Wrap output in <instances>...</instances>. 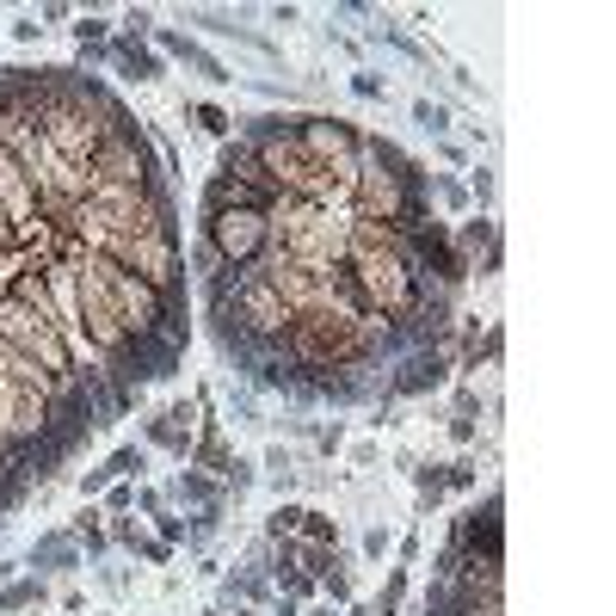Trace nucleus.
<instances>
[{
    "label": "nucleus",
    "instance_id": "obj_1",
    "mask_svg": "<svg viewBox=\"0 0 616 616\" xmlns=\"http://www.w3.org/2000/svg\"><path fill=\"white\" fill-rule=\"evenodd\" d=\"M345 277H352V290H358V308L395 327L400 345H407V327L419 321V308L438 296L426 277H419V265L407 260L400 234L383 229V222H364V216H352V241H345Z\"/></svg>",
    "mask_w": 616,
    "mask_h": 616
},
{
    "label": "nucleus",
    "instance_id": "obj_2",
    "mask_svg": "<svg viewBox=\"0 0 616 616\" xmlns=\"http://www.w3.org/2000/svg\"><path fill=\"white\" fill-rule=\"evenodd\" d=\"M284 364L315 383V376H339V370H358V364H395L407 345L388 321L376 315H358V308H327V315H296L290 333H284Z\"/></svg>",
    "mask_w": 616,
    "mask_h": 616
},
{
    "label": "nucleus",
    "instance_id": "obj_3",
    "mask_svg": "<svg viewBox=\"0 0 616 616\" xmlns=\"http://www.w3.org/2000/svg\"><path fill=\"white\" fill-rule=\"evenodd\" d=\"M68 234L87 253H99V260H106L111 246H123L130 234H179L167 179L142 185V191H87L75 204V216H68Z\"/></svg>",
    "mask_w": 616,
    "mask_h": 616
},
{
    "label": "nucleus",
    "instance_id": "obj_4",
    "mask_svg": "<svg viewBox=\"0 0 616 616\" xmlns=\"http://www.w3.org/2000/svg\"><path fill=\"white\" fill-rule=\"evenodd\" d=\"M272 222V253L296 265H345V241H352V210L345 204H302L277 198L265 210Z\"/></svg>",
    "mask_w": 616,
    "mask_h": 616
},
{
    "label": "nucleus",
    "instance_id": "obj_5",
    "mask_svg": "<svg viewBox=\"0 0 616 616\" xmlns=\"http://www.w3.org/2000/svg\"><path fill=\"white\" fill-rule=\"evenodd\" d=\"M296 136L327 167V179L339 185V198L352 210V185H358V167H364V130L352 118H339V111H296Z\"/></svg>",
    "mask_w": 616,
    "mask_h": 616
},
{
    "label": "nucleus",
    "instance_id": "obj_6",
    "mask_svg": "<svg viewBox=\"0 0 616 616\" xmlns=\"http://www.w3.org/2000/svg\"><path fill=\"white\" fill-rule=\"evenodd\" d=\"M161 179V167H154V136L148 123H118L106 142H99V154H92V191H142V185Z\"/></svg>",
    "mask_w": 616,
    "mask_h": 616
},
{
    "label": "nucleus",
    "instance_id": "obj_7",
    "mask_svg": "<svg viewBox=\"0 0 616 616\" xmlns=\"http://www.w3.org/2000/svg\"><path fill=\"white\" fill-rule=\"evenodd\" d=\"M204 246L216 253L222 272H246V265H260V253L272 246V222H265V210H253V204L204 216Z\"/></svg>",
    "mask_w": 616,
    "mask_h": 616
},
{
    "label": "nucleus",
    "instance_id": "obj_8",
    "mask_svg": "<svg viewBox=\"0 0 616 616\" xmlns=\"http://www.w3.org/2000/svg\"><path fill=\"white\" fill-rule=\"evenodd\" d=\"M111 265H123L130 277L154 284L161 296H185V253H179V234H130L123 246L106 253Z\"/></svg>",
    "mask_w": 616,
    "mask_h": 616
},
{
    "label": "nucleus",
    "instance_id": "obj_9",
    "mask_svg": "<svg viewBox=\"0 0 616 616\" xmlns=\"http://www.w3.org/2000/svg\"><path fill=\"white\" fill-rule=\"evenodd\" d=\"M0 210H7V222L19 229V246L44 229V216H37V185L25 179V167H19L7 148H0Z\"/></svg>",
    "mask_w": 616,
    "mask_h": 616
},
{
    "label": "nucleus",
    "instance_id": "obj_10",
    "mask_svg": "<svg viewBox=\"0 0 616 616\" xmlns=\"http://www.w3.org/2000/svg\"><path fill=\"white\" fill-rule=\"evenodd\" d=\"M142 438H148L154 450H167V457H191V438H198V400H173V407H161V414L142 419Z\"/></svg>",
    "mask_w": 616,
    "mask_h": 616
},
{
    "label": "nucleus",
    "instance_id": "obj_11",
    "mask_svg": "<svg viewBox=\"0 0 616 616\" xmlns=\"http://www.w3.org/2000/svg\"><path fill=\"white\" fill-rule=\"evenodd\" d=\"M25 568H31V573H44V580H68V573L87 568V554H80V542L68 537V524H62V530H44V537L31 542Z\"/></svg>",
    "mask_w": 616,
    "mask_h": 616
},
{
    "label": "nucleus",
    "instance_id": "obj_12",
    "mask_svg": "<svg viewBox=\"0 0 616 616\" xmlns=\"http://www.w3.org/2000/svg\"><path fill=\"white\" fill-rule=\"evenodd\" d=\"M216 173L234 179V185H246V191H260L265 204H277V191L265 185V167H260V154H253V142H246V136H229L222 148H216Z\"/></svg>",
    "mask_w": 616,
    "mask_h": 616
},
{
    "label": "nucleus",
    "instance_id": "obj_13",
    "mask_svg": "<svg viewBox=\"0 0 616 616\" xmlns=\"http://www.w3.org/2000/svg\"><path fill=\"white\" fill-rule=\"evenodd\" d=\"M106 50H111L123 80H136V87H161V80H167V56H161V50L136 44V37H111Z\"/></svg>",
    "mask_w": 616,
    "mask_h": 616
},
{
    "label": "nucleus",
    "instance_id": "obj_14",
    "mask_svg": "<svg viewBox=\"0 0 616 616\" xmlns=\"http://www.w3.org/2000/svg\"><path fill=\"white\" fill-rule=\"evenodd\" d=\"M234 462V444H229V426L222 419H198V438H191V457H185V469H204V475H229Z\"/></svg>",
    "mask_w": 616,
    "mask_h": 616
},
{
    "label": "nucleus",
    "instance_id": "obj_15",
    "mask_svg": "<svg viewBox=\"0 0 616 616\" xmlns=\"http://www.w3.org/2000/svg\"><path fill=\"white\" fill-rule=\"evenodd\" d=\"M154 44H161V56H173V62H185V68H198L204 80H210V87H229V68H222V62L210 56V50L198 44V37H185V31H154Z\"/></svg>",
    "mask_w": 616,
    "mask_h": 616
},
{
    "label": "nucleus",
    "instance_id": "obj_16",
    "mask_svg": "<svg viewBox=\"0 0 616 616\" xmlns=\"http://www.w3.org/2000/svg\"><path fill=\"white\" fill-rule=\"evenodd\" d=\"M450 246H457L462 260H469V272H475V260L481 253H493V246H499V222H493V216H462L457 229H450Z\"/></svg>",
    "mask_w": 616,
    "mask_h": 616
},
{
    "label": "nucleus",
    "instance_id": "obj_17",
    "mask_svg": "<svg viewBox=\"0 0 616 616\" xmlns=\"http://www.w3.org/2000/svg\"><path fill=\"white\" fill-rule=\"evenodd\" d=\"M31 481H37V475H31V457H25V450H13L7 438H0V512H13L19 499H25Z\"/></svg>",
    "mask_w": 616,
    "mask_h": 616
},
{
    "label": "nucleus",
    "instance_id": "obj_18",
    "mask_svg": "<svg viewBox=\"0 0 616 616\" xmlns=\"http://www.w3.org/2000/svg\"><path fill=\"white\" fill-rule=\"evenodd\" d=\"M44 604H50L44 573H19V580L0 585V616H25V610H44Z\"/></svg>",
    "mask_w": 616,
    "mask_h": 616
},
{
    "label": "nucleus",
    "instance_id": "obj_19",
    "mask_svg": "<svg viewBox=\"0 0 616 616\" xmlns=\"http://www.w3.org/2000/svg\"><path fill=\"white\" fill-rule=\"evenodd\" d=\"M173 499H179V506H229V493H222V481L216 475H204V469H179V475H173Z\"/></svg>",
    "mask_w": 616,
    "mask_h": 616
},
{
    "label": "nucleus",
    "instance_id": "obj_20",
    "mask_svg": "<svg viewBox=\"0 0 616 616\" xmlns=\"http://www.w3.org/2000/svg\"><path fill=\"white\" fill-rule=\"evenodd\" d=\"M296 469H302V457H296L290 444H265V457H260V481L277 493V499H290V493H296Z\"/></svg>",
    "mask_w": 616,
    "mask_h": 616
},
{
    "label": "nucleus",
    "instance_id": "obj_21",
    "mask_svg": "<svg viewBox=\"0 0 616 616\" xmlns=\"http://www.w3.org/2000/svg\"><path fill=\"white\" fill-rule=\"evenodd\" d=\"M241 204H253V210H272V204L260 198V191H246V185L222 179V173H210L204 179V216H222V210H241Z\"/></svg>",
    "mask_w": 616,
    "mask_h": 616
},
{
    "label": "nucleus",
    "instance_id": "obj_22",
    "mask_svg": "<svg viewBox=\"0 0 616 616\" xmlns=\"http://www.w3.org/2000/svg\"><path fill=\"white\" fill-rule=\"evenodd\" d=\"M68 537L80 542V554H106V549H111V537H106V512L87 499V506L75 512V524H68Z\"/></svg>",
    "mask_w": 616,
    "mask_h": 616
},
{
    "label": "nucleus",
    "instance_id": "obj_23",
    "mask_svg": "<svg viewBox=\"0 0 616 616\" xmlns=\"http://www.w3.org/2000/svg\"><path fill=\"white\" fill-rule=\"evenodd\" d=\"M296 542H321V549H339V518L327 506H302L296 518Z\"/></svg>",
    "mask_w": 616,
    "mask_h": 616
},
{
    "label": "nucleus",
    "instance_id": "obj_24",
    "mask_svg": "<svg viewBox=\"0 0 616 616\" xmlns=\"http://www.w3.org/2000/svg\"><path fill=\"white\" fill-rule=\"evenodd\" d=\"M99 469H106L111 481H142V469H148V450H142V444H118L106 462H99Z\"/></svg>",
    "mask_w": 616,
    "mask_h": 616
},
{
    "label": "nucleus",
    "instance_id": "obj_25",
    "mask_svg": "<svg viewBox=\"0 0 616 616\" xmlns=\"http://www.w3.org/2000/svg\"><path fill=\"white\" fill-rule=\"evenodd\" d=\"M321 592H327V604H333V610H345V604L358 598V580H352V561H345V549H339L333 573L321 580Z\"/></svg>",
    "mask_w": 616,
    "mask_h": 616
},
{
    "label": "nucleus",
    "instance_id": "obj_26",
    "mask_svg": "<svg viewBox=\"0 0 616 616\" xmlns=\"http://www.w3.org/2000/svg\"><path fill=\"white\" fill-rule=\"evenodd\" d=\"M185 111L198 118V130H204V136H216V142H229V136H234V118H229L222 106H210V99H198V106H185Z\"/></svg>",
    "mask_w": 616,
    "mask_h": 616
},
{
    "label": "nucleus",
    "instance_id": "obj_27",
    "mask_svg": "<svg viewBox=\"0 0 616 616\" xmlns=\"http://www.w3.org/2000/svg\"><path fill=\"white\" fill-rule=\"evenodd\" d=\"M296 518H302V506H296V499H277V506L265 512V530H260V537H265V542L296 537Z\"/></svg>",
    "mask_w": 616,
    "mask_h": 616
},
{
    "label": "nucleus",
    "instance_id": "obj_28",
    "mask_svg": "<svg viewBox=\"0 0 616 616\" xmlns=\"http://www.w3.org/2000/svg\"><path fill=\"white\" fill-rule=\"evenodd\" d=\"M75 44L80 50H99V44H111V19H99V13H75Z\"/></svg>",
    "mask_w": 616,
    "mask_h": 616
},
{
    "label": "nucleus",
    "instance_id": "obj_29",
    "mask_svg": "<svg viewBox=\"0 0 616 616\" xmlns=\"http://www.w3.org/2000/svg\"><path fill=\"white\" fill-rule=\"evenodd\" d=\"M339 457H345V469H352V475H376V462H383V444H376V438H358V444H345Z\"/></svg>",
    "mask_w": 616,
    "mask_h": 616
},
{
    "label": "nucleus",
    "instance_id": "obj_30",
    "mask_svg": "<svg viewBox=\"0 0 616 616\" xmlns=\"http://www.w3.org/2000/svg\"><path fill=\"white\" fill-rule=\"evenodd\" d=\"M339 561V549H321V542H302V554H296V573H308V580H327Z\"/></svg>",
    "mask_w": 616,
    "mask_h": 616
},
{
    "label": "nucleus",
    "instance_id": "obj_31",
    "mask_svg": "<svg viewBox=\"0 0 616 616\" xmlns=\"http://www.w3.org/2000/svg\"><path fill=\"white\" fill-rule=\"evenodd\" d=\"M475 481H481V462H475V457L444 462V487H450V493H475Z\"/></svg>",
    "mask_w": 616,
    "mask_h": 616
},
{
    "label": "nucleus",
    "instance_id": "obj_32",
    "mask_svg": "<svg viewBox=\"0 0 616 616\" xmlns=\"http://www.w3.org/2000/svg\"><path fill=\"white\" fill-rule=\"evenodd\" d=\"M92 585H99L106 598H130V592H136V573H123V568H92Z\"/></svg>",
    "mask_w": 616,
    "mask_h": 616
},
{
    "label": "nucleus",
    "instance_id": "obj_33",
    "mask_svg": "<svg viewBox=\"0 0 616 616\" xmlns=\"http://www.w3.org/2000/svg\"><path fill=\"white\" fill-rule=\"evenodd\" d=\"M414 123H419V130H431V136H444V130H450V106H438V99H414Z\"/></svg>",
    "mask_w": 616,
    "mask_h": 616
},
{
    "label": "nucleus",
    "instance_id": "obj_34",
    "mask_svg": "<svg viewBox=\"0 0 616 616\" xmlns=\"http://www.w3.org/2000/svg\"><path fill=\"white\" fill-rule=\"evenodd\" d=\"M130 506H136V481H111V487H106V506H99V512H106V518H118V512H130Z\"/></svg>",
    "mask_w": 616,
    "mask_h": 616
},
{
    "label": "nucleus",
    "instance_id": "obj_35",
    "mask_svg": "<svg viewBox=\"0 0 616 616\" xmlns=\"http://www.w3.org/2000/svg\"><path fill=\"white\" fill-rule=\"evenodd\" d=\"M154 537L167 542V549H185V518L179 512H154Z\"/></svg>",
    "mask_w": 616,
    "mask_h": 616
},
{
    "label": "nucleus",
    "instance_id": "obj_36",
    "mask_svg": "<svg viewBox=\"0 0 616 616\" xmlns=\"http://www.w3.org/2000/svg\"><path fill=\"white\" fill-rule=\"evenodd\" d=\"M358 549H364V561H388V549H395V537H388V524H370Z\"/></svg>",
    "mask_w": 616,
    "mask_h": 616
},
{
    "label": "nucleus",
    "instance_id": "obj_37",
    "mask_svg": "<svg viewBox=\"0 0 616 616\" xmlns=\"http://www.w3.org/2000/svg\"><path fill=\"white\" fill-rule=\"evenodd\" d=\"M154 31H161V25H154V13H148V7H130V13H123V37H136V44H148Z\"/></svg>",
    "mask_w": 616,
    "mask_h": 616
},
{
    "label": "nucleus",
    "instance_id": "obj_38",
    "mask_svg": "<svg viewBox=\"0 0 616 616\" xmlns=\"http://www.w3.org/2000/svg\"><path fill=\"white\" fill-rule=\"evenodd\" d=\"M431 191H438V198H444V210L469 216V185H462V179H431Z\"/></svg>",
    "mask_w": 616,
    "mask_h": 616
},
{
    "label": "nucleus",
    "instance_id": "obj_39",
    "mask_svg": "<svg viewBox=\"0 0 616 616\" xmlns=\"http://www.w3.org/2000/svg\"><path fill=\"white\" fill-rule=\"evenodd\" d=\"M352 92H358V99H388V80L370 75V68H358V75H352Z\"/></svg>",
    "mask_w": 616,
    "mask_h": 616
},
{
    "label": "nucleus",
    "instance_id": "obj_40",
    "mask_svg": "<svg viewBox=\"0 0 616 616\" xmlns=\"http://www.w3.org/2000/svg\"><path fill=\"white\" fill-rule=\"evenodd\" d=\"M277 585H284V598H296V604L321 592V580H308V573H290V580H277Z\"/></svg>",
    "mask_w": 616,
    "mask_h": 616
},
{
    "label": "nucleus",
    "instance_id": "obj_41",
    "mask_svg": "<svg viewBox=\"0 0 616 616\" xmlns=\"http://www.w3.org/2000/svg\"><path fill=\"white\" fill-rule=\"evenodd\" d=\"M450 444H462V450H469V444H475V438H481V426H475V419H457V414H450Z\"/></svg>",
    "mask_w": 616,
    "mask_h": 616
},
{
    "label": "nucleus",
    "instance_id": "obj_42",
    "mask_svg": "<svg viewBox=\"0 0 616 616\" xmlns=\"http://www.w3.org/2000/svg\"><path fill=\"white\" fill-rule=\"evenodd\" d=\"M37 37H44L37 13H19V19H13V44H37Z\"/></svg>",
    "mask_w": 616,
    "mask_h": 616
},
{
    "label": "nucleus",
    "instance_id": "obj_43",
    "mask_svg": "<svg viewBox=\"0 0 616 616\" xmlns=\"http://www.w3.org/2000/svg\"><path fill=\"white\" fill-rule=\"evenodd\" d=\"M136 506L148 512V518H154V512H167V487H142V481H136Z\"/></svg>",
    "mask_w": 616,
    "mask_h": 616
},
{
    "label": "nucleus",
    "instance_id": "obj_44",
    "mask_svg": "<svg viewBox=\"0 0 616 616\" xmlns=\"http://www.w3.org/2000/svg\"><path fill=\"white\" fill-rule=\"evenodd\" d=\"M457 419H481V395L469 383H457Z\"/></svg>",
    "mask_w": 616,
    "mask_h": 616
},
{
    "label": "nucleus",
    "instance_id": "obj_45",
    "mask_svg": "<svg viewBox=\"0 0 616 616\" xmlns=\"http://www.w3.org/2000/svg\"><path fill=\"white\" fill-rule=\"evenodd\" d=\"M106 487H111L106 469H87V475H80V499H92V493H106Z\"/></svg>",
    "mask_w": 616,
    "mask_h": 616
},
{
    "label": "nucleus",
    "instance_id": "obj_46",
    "mask_svg": "<svg viewBox=\"0 0 616 616\" xmlns=\"http://www.w3.org/2000/svg\"><path fill=\"white\" fill-rule=\"evenodd\" d=\"M62 19H75L68 7H62V0H56V7H37V25H62Z\"/></svg>",
    "mask_w": 616,
    "mask_h": 616
},
{
    "label": "nucleus",
    "instance_id": "obj_47",
    "mask_svg": "<svg viewBox=\"0 0 616 616\" xmlns=\"http://www.w3.org/2000/svg\"><path fill=\"white\" fill-rule=\"evenodd\" d=\"M13 246H19V229L7 222V210H0V253H13Z\"/></svg>",
    "mask_w": 616,
    "mask_h": 616
},
{
    "label": "nucleus",
    "instance_id": "obj_48",
    "mask_svg": "<svg viewBox=\"0 0 616 616\" xmlns=\"http://www.w3.org/2000/svg\"><path fill=\"white\" fill-rule=\"evenodd\" d=\"M19 568H25V561H0V585H7V580H19Z\"/></svg>",
    "mask_w": 616,
    "mask_h": 616
},
{
    "label": "nucleus",
    "instance_id": "obj_49",
    "mask_svg": "<svg viewBox=\"0 0 616 616\" xmlns=\"http://www.w3.org/2000/svg\"><path fill=\"white\" fill-rule=\"evenodd\" d=\"M339 616H376V610H370V604H358V598H352V604H345V610H339Z\"/></svg>",
    "mask_w": 616,
    "mask_h": 616
},
{
    "label": "nucleus",
    "instance_id": "obj_50",
    "mask_svg": "<svg viewBox=\"0 0 616 616\" xmlns=\"http://www.w3.org/2000/svg\"><path fill=\"white\" fill-rule=\"evenodd\" d=\"M272 616H302V610H296V598H284V604H272Z\"/></svg>",
    "mask_w": 616,
    "mask_h": 616
},
{
    "label": "nucleus",
    "instance_id": "obj_51",
    "mask_svg": "<svg viewBox=\"0 0 616 616\" xmlns=\"http://www.w3.org/2000/svg\"><path fill=\"white\" fill-rule=\"evenodd\" d=\"M302 616H339V610H333V604H315V610H302Z\"/></svg>",
    "mask_w": 616,
    "mask_h": 616
},
{
    "label": "nucleus",
    "instance_id": "obj_52",
    "mask_svg": "<svg viewBox=\"0 0 616 616\" xmlns=\"http://www.w3.org/2000/svg\"><path fill=\"white\" fill-rule=\"evenodd\" d=\"M198 616H229V610H222V604H210V610H198Z\"/></svg>",
    "mask_w": 616,
    "mask_h": 616
},
{
    "label": "nucleus",
    "instance_id": "obj_53",
    "mask_svg": "<svg viewBox=\"0 0 616 616\" xmlns=\"http://www.w3.org/2000/svg\"><path fill=\"white\" fill-rule=\"evenodd\" d=\"M99 616H123V610H99Z\"/></svg>",
    "mask_w": 616,
    "mask_h": 616
}]
</instances>
